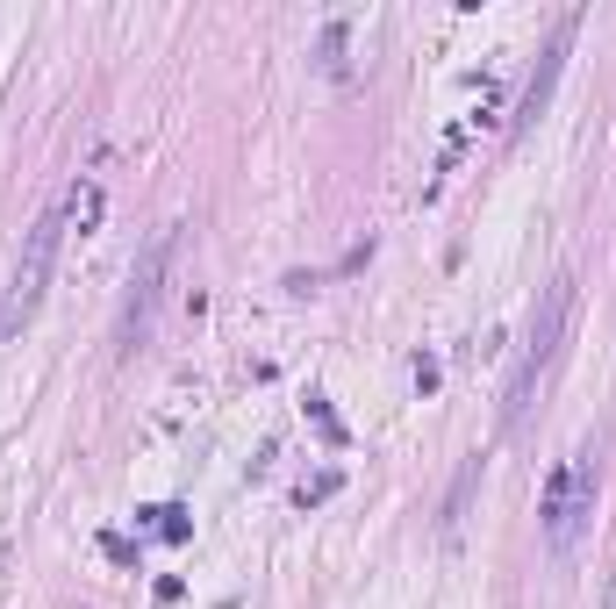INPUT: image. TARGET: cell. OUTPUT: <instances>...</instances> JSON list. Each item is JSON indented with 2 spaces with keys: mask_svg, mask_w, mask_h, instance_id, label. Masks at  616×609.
Returning a JSON list of instances; mask_svg holds the SVG:
<instances>
[{
  "mask_svg": "<svg viewBox=\"0 0 616 609\" xmlns=\"http://www.w3.org/2000/svg\"><path fill=\"white\" fill-rule=\"evenodd\" d=\"M602 609H616V567H609V588H602Z\"/></svg>",
  "mask_w": 616,
  "mask_h": 609,
  "instance_id": "cell-11",
  "label": "cell"
},
{
  "mask_svg": "<svg viewBox=\"0 0 616 609\" xmlns=\"http://www.w3.org/2000/svg\"><path fill=\"white\" fill-rule=\"evenodd\" d=\"M308 416H316V423H323V438H330V445H344V423L330 416V402H323V395H308Z\"/></svg>",
  "mask_w": 616,
  "mask_h": 609,
  "instance_id": "cell-10",
  "label": "cell"
},
{
  "mask_svg": "<svg viewBox=\"0 0 616 609\" xmlns=\"http://www.w3.org/2000/svg\"><path fill=\"white\" fill-rule=\"evenodd\" d=\"M101 208H108L101 180H72V187H65V201H58V215H65V237H86V230L101 223Z\"/></svg>",
  "mask_w": 616,
  "mask_h": 609,
  "instance_id": "cell-6",
  "label": "cell"
},
{
  "mask_svg": "<svg viewBox=\"0 0 616 609\" xmlns=\"http://www.w3.org/2000/svg\"><path fill=\"white\" fill-rule=\"evenodd\" d=\"M566 316H574V273L545 280L538 309H531V337H523V359H516V373H509V395H502V423H509V430H516L523 416H531L538 387H545V373H552V359H559Z\"/></svg>",
  "mask_w": 616,
  "mask_h": 609,
  "instance_id": "cell-1",
  "label": "cell"
},
{
  "mask_svg": "<svg viewBox=\"0 0 616 609\" xmlns=\"http://www.w3.org/2000/svg\"><path fill=\"white\" fill-rule=\"evenodd\" d=\"M595 488H602V473H595V452H581V459H566L552 481H545V545L552 552H566L581 531H588V516H595Z\"/></svg>",
  "mask_w": 616,
  "mask_h": 609,
  "instance_id": "cell-3",
  "label": "cell"
},
{
  "mask_svg": "<svg viewBox=\"0 0 616 609\" xmlns=\"http://www.w3.org/2000/svg\"><path fill=\"white\" fill-rule=\"evenodd\" d=\"M473 481H480V459H466V466H459V481H452V502H445V531H452L459 516H466V502H473Z\"/></svg>",
  "mask_w": 616,
  "mask_h": 609,
  "instance_id": "cell-8",
  "label": "cell"
},
{
  "mask_svg": "<svg viewBox=\"0 0 616 609\" xmlns=\"http://www.w3.org/2000/svg\"><path fill=\"white\" fill-rule=\"evenodd\" d=\"M144 524H151L165 545H187V538H194V516H187L180 502H158V509H144Z\"/></svg>",
  "mask_w": 616,
  "mask_h": 609,
  "instance_id": "cell-7",
  "label": "cell"
},
{
  "mask_svg": "<svg viewBox=\"0 0 616 609\" xmlns=\"http://www.w3.org/2000/svg\"><path fill=\"white\" fill-rule=\"evenodd\" d=\"M58 244H65V215H36L29 237H22V258H15V280L0 294V337H22L43 309V294H51V273H58Z\"/></svg>",
  "mask_w": 616,
  "mask_h": 609,
  "instance_id": "cell-2",
  "label": "cell"
},
{
  "mask_svg": "<svg viewBox=\"0 0 616 609\" xmlns=\"http://www.w3.org/2000/svg\"><path fill=\"white\" fill-rule=\"evenodd\" d=\"M566 43H574V15L559 22V36L538 51V72L523 79V101H516V115H509V129H531L538 115H545V101H552V86H559V65H566Z\"/></svg>",
  "mask_w": 616,
  "mask_h": 609,
  "instance_id": "cell-5",
  "label": "cell"
},
{
  "mask_svg": "<svg viewBox=\"0 0 616 609\" xmlns=\"http://www.w3.org/2000/svg\"><path fill=\"white\" fill-rule=\"evenodd\" d=\"M172 251H180V230H158L137 258V273H129V294H122V323H115V344L122 352H137L151 337V316H158V294H165V273H172Z\"/></svg>",
  "mask_w": 616,
  "mask_h": 609,
  "instance_id": "cell-4",
  "label": "cell"
},
{
  "mask_svg": "<svg viewBox=\"0 0 616 609\" xmlns=\"http://www.w3.org/2000/svg\"><path fill=\"white\" fill-rule=\"evenodd\" d=\"M337 481H344L337 466H330V473H316V481H301V509H308V502H330V495H337Z\"/></svg>",
  "mask_w": 616,
  "mask_h": 609,
  "instance_id": "cell-9",
  "label": "cell"
}]
</instances>
